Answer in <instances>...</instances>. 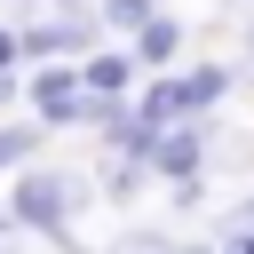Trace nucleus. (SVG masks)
Returning <instances> with one entry per match:
<instances>
[{
    "label": "nucleus",
    "mask_w": 254,
    "mask_h": 254,
    "mask_svg": "<svg viewBox=\"0 0 254 254\" xmlns=\"http://www.w3.org/2000/svg\"><path fill=\"white\" fill-rule=\"evenodd\" d=\"M135 111H143L151 127H167V119H183V111H190V95H183V71H159L151 87H135Z\"/></svg>",
    "instance_id": "423d86ee"
},
{
    "label": "nucleus",
    "mask_w": 254,
    "mask_h": 254,
    "mask_svg": "<svg viewBox=\"0 0 254 254\" xmlns=\"http://www.w3.org/2000/svg\"><path fill=\"white\" fill-rule=\"evenodd\" d=\"M95 16H103V24L119 32V40H135V32H143V24L159 16V0H95Z\"/></svg>",
    "instance_id": "1a4fd4ad"
},
{
    "label": "nucleus",
    "mask_w": 254,
    "mask_h": 254,
    "mask_svg": "<svg viewBox=\"0 0 254 254\" xmlns=\"http://www.w3.org/2000/svg\"><path fill=\"white\" fill-rule=\"evenodd\" d=\"M24 95H32V119H48V127H79V119H87V79H79V64H71V56L32 64Z\"/></svg>",
    "instance_id": "f03ea898"
},
{
    "label": "nucleus",
    "mask_w": 254,
    "mask_h": 254,
    "mask_svg": "<svg viewBox=\"0 0 254 254\" xmlns=\"http://www.w3.org/2000/svg\"><path fill=\"white\" fill-rule=\"evenodd\" d=\"M0 238H16V206H8V190H0Z\"/></svg>",
    "instance_id": "f8f14e48"
},
{
    "label": "nucleus",
    "mask_w": 254,
    "mask_h": 254,
    "mask_svg": "<svg viewBox=\"0 0 254 254\" xmlns=\"http://www.w3.org/2000/svg\"><path fill=\"white\" fill-rule=\"evenodd\" d=\"M0 64H24V32H8V24H0Z\"/></svg>",
    "instance_id": "9b49d317"
},
{
    "label": "nucleus",
    "mask_w": 254,
    "mask_h": 254,
    "mask_svg": "<svg viewBox=\"0 0 254 254\" xmlns=\"http://www.w3.org/2000/svg\"><path fill=\"white\" fill-rule=\"evenodd\" d=\"M16 95H24V71H16V64H0V111H8Z\"/></svg>",
    "instance_id": "9d476101"
},
{
    "label": "nucleus",
    "mask_w": 254,
    "mask_h": 254,
    "mask_svg": "<svg viewBox=\"0 0 254 254\" xmlns=\"http://www.w3.org/2000/svg\"><path fill=\"white\" fill-rule=\"evenodd\" d=\"M127 48H135L143 64H175V56H183V24H175V16L159 8V16H151V24L135 32V40H127Z\"/></svg>",
    "instance_id": "6e6552de"
},
{
    "label": "nucleus",
    "mask_w": 254,
    "mask_h": 254,
    "mask_svg": "<svg viewBox=\"0 0 254 254\" xmlns=\"http://www.w3.org/2000/svg\"><path fill=\"white\" fill-rule=\"evenodd\" d=\"M230 87H238V64H230V56H206V64H190V71H183V95H190V111H214Z\"/></svg>",
    "instance_id": "39448f33"
},
{
    "label": "nucleus",
    "mask_w": 254,
    "mask_h": 254,
    "mask_svg": "<svg viewBox=\"0 0 254 254\" xmlns=\"http://www.w3.org/2000/svg\"><path fill=\"white\" fill-rule=\"evenodd\" d=\"M95 198V183L87 175H71V167H24V175H8V206H16V230H32V238H71V214Z\"/></svg>",
    "instance_id": "f257e3e1"
},
{
    "label": "nucleus",
    "mask_w": 254,
    "mask_h": 254,
    "mask_svg": "<svg viewBox=\"0 0 254 254\" xmlns=\"http://www.w3.org/2000/svg\"><path fill=\"white\" fill-rule=\"evenodd\" d=\"M135 71H143L135 48H87V56H79V79H87L95 95H135Z\"/></svg>",
    "instance_id": "7ed1b4c3"
},
{
    "label": "nucleus",
    "mask_w": 254,
    "mask_h": 254,
    "mask_svg": "<svg viewBox=\"0 0 254 254\" xmlns=\"http://www.w3.org/2000/svg\"><path fill=\"white\" fill-rule=\"evenodd\" d=\"M40 127L48 119H0V175H24L40 159Z\"/></svg>",
    "instance_id": "0eeeda50"
},
{
    "label": "nucleus",
    "mask_w": 254,
    "mask_h": 254,
    "mask_svg": "<svg viewBox=\"0 0 254 254\" xmlns=\"http://www.w3.org/2000/svg\"><path fill=\"white\" fill-rule=\"evenodd\" d=\"M103 254H214V246H190V238H175L159 222H127V230L103 238Z\"/></svg>",
    "instance_id": "20e7f679"
}]
</instances>
